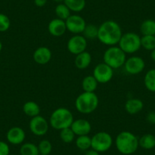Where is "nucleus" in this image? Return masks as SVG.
<instances>
[{
    "label": "nucleus",
    "instance_id": "1",
    "mask_svg": "<svg viewBox=\"0 0 155 155\" xmlns=\"http://www.w3.org/2000/svg\"><path fill=\"white\" fill-rule=\"evenodd\" d=\"M122 35L121 27L115 21H106L98 27L97 39L106 46L113 47L118 44Z\"/></svg>",
    "mask_w": 155,
    "mask_h": 155
},
{
    "label": "nucleus",
    "instance_id": "2",
    "mask_svg": "<svg viewBox=\"0 0 155 155\" xmlns=\"http://www.w3.org/2000/svg\"><path fill=\"white\" fill-rule=\"evenodd\" d=\"M115 144L117 150L123 155L133 154L139 147L138 138L129 131L119 133L115 139Z\"/></svg>",
    "mask_w": 155,
    "mask_h": 155
},
{
    "label": "nucleus",
    "instance_id": "3",
    "mask_svg": "<svg viewBox=\"0 0 155 155\" xmlns=\"http://www.w3.org/2000/svg\"><path fill=\"white\" fill-rule=\"evenodd\" d=\"M74 121L72 113L68 109L59 107L51 113L50 117V126L56 130H62L71 127Z\"/></svg>",
    "mask_w": 155,
    "mask_h": 155
},
{
    "label": "nucleus",
    "instance_id": "4",
    "mask_svg": "<svg viewBox=\"0 0 155 155\" xmlns=\"http://www.w3.org/2000/svg\"><path fill=\"white\" fill-rule=\"evenodd\" d=\"M99 104V98L95 92H85L80 94L74 101L78 112L82 114H90L97 110Z\"/></svg>",
    "mask_w": 155,
    "mask_h": 155
},
{
    "label": "nucleus",
    "instance_id": "5",
    "mask_svg": "<svg viewBox=\"0 0 155 155\" xmlns=\"http://www.w3.org/2000/svg\"><path fill=\"white\" fill-rule=\"evenodd\" d=\"M103 58L104 63L111 67L113 69H117L124 65L126 60V54L120 47L113 46L105 50Z\"/></svg>",
    "mask_w": 155,
    "mask_h": 155
},
{
    "label": "nucleus",
    "instance_id": "6",
    "mask_svg": "<svg viewBox=\"0 0 155 155\" xmlns=\"http://www.w3.org/2000/svg\"><path fill=\"white\" fill-rule=\"evenodd\" d=\"M119 47L126 54H132L141 49V37L134 32H127L123 34Z\"/></svg>",
    "mask_w": 155,
    "mask_h": 155
},
{
    "label": "nucleus",
    "instance_id": "7",
    "mask_svg": "<svg viewBox=\"0 0 155 155\" xmlns=\"http://www.w3.org/2000/svg\"><path fill=\"white\" fill-rule=\"evenodd\" d=\"M113 137L106 132H98L91 137V148L99 153H104L111 148Z\"/></svg>",
    "mask_w": 155,
    "mask_h": 155
},
{
    "label": "nucleus",
    "instance_id": "8",
    "mask_svg": "<svg viewBox=\"0 0 155 155\" xmlns=\"http://www.w3.org/2000/svg\"><path fill=\"white\" fill-rule=\"evenodd\" d=\"M50 123L44 116L39 115L31 118L29 122V129L36 136H44L48 132Z\"/></svg>",
    "mask_w": 155,
    "mask_h": 155
},
{
    "label": "nucleus",
    "instance_id": "9",
    "mask_svg": "<svg viewBox=\"0 0 155 155\" xmlns=\"http://www.w3.org/2000/svg\"><path fill=\"white\" fill-rule=\"evenodd\" d=\"M113 74L114 71L113 68L104 62H101L94 67L92 75L99 84H106L111 81Z\"/></svg>",
    "mask_w": 155,
    "mask_h": 155
},
{
    "label": "nucleus",
    "instance_id": "10",
    "mask_svg": "<svg viewBox=\"0 0 155 155\" xmlns=\"http://www.w3.org/2000/svg\"><path fill=\"white\" fill-rule=\"evenodd\" d=\"M87 47V39L81 34H75L70 37L67 43L68 52L73 55H78L86 51Z\"/></svg>",
    "mask_w": 155,
    "mask_h": 155
},
{
    "label": "nucleus",
    "instance_id": "11",
    "mask_svg": "<svg viewBox=\"0 0 155 155\" xmlns=\"http://www.w3.org/2000/svg\"><path fill=\"white\" fill-rule=\"evenodd\" d=\"M65 21L67 31L74 35L82 34L87 25L84 18L78 15H71Z\"/></svg>",
    "mask_w": 155,
    "mask_h": 155
},
{
    "label": "nucleus",
    "instance_id": "12",
    "mask_svg": "<svg viewBox=\"0 0 155 155\" xmlns=\"http://www.w3.org/2000/svg\"><path fill=\"white\" fill-rule=\"evenodd\" d=\"M124 68L126 72L130 74H138L144 71L145 68L144 60L140 56H133L126 59L124 64Z\"/></svg>",
    "mask_w": 155,
    "mask_h": 155
},
{
    "label": "nucleus",
    "instance_id": "13",
    "mask_svg": "<svg viewBox=\"0 0 155 155\" xmlns=\"http://www.w3.org/2000/svg\"><path fill=\"white\" fill-rule=\"evenodd\" d=\"M25 138H26V133L25 130L18 126L12 127L6 134L7 141L12 145L22 144L25 141Z\"/></svg>",
    "mask_w": 155,
    "mask_h": 155
},
{
    "label": "nucleus",
    "instance_id": "14",
    "mask_svg": "<svg viewBox=\"0 0 155 155\" xmlns=\"http://www.w3.org/2000/svg\"><path fill=\"white\" fill-rule=\"evenodd\" d=\"M71 129L77 136L87 135L91 131V124L87 120L78 119L74 120L71 126Z\"/></svg>",
    "mask_w": 155,
    "mask_h": 155
},
{
    "label": "nucleus",
    "instance_id": "15",
    "mask_svg": "<svg viewBox=\"0 0 155 155\" xmlns=\"http://www.w3.org/2000/svg\"><path fill=\"white\" fill-rule=\"evenodd\" d=\"M52 59V52L48 47H40L33 53V59L39 65H46Z\"/></svg>",
    "mask_w": 155,
    "mask_h": 155
},
{
    "label": "nucleus",
    "instance_id": "16",
    "mask_svg": "<svg viewBox=\"0 0 155 155\" xmlns=\"http://www.w3.org/2000/svg\"><path fill=\"white\" fill-rule=\"evenodd\" d=\"M67 31L65 21L58 18L53 19L48 25V31L52 36L56 37H62Z\"/></svg>",
    "mask_w": 155,
    "mask_h": 155
},
{
    "label": "nucleus",
    "instance_id": "17",
    "mask_svg": "<svg viewBox=\"0 0 155 155\" xmlns=\"http://www.w3.org/2000/svg\"><path fill=\"white\" fill-rule=\"evenodd\" d=\"M144 108V103L138 98L128 100L125 104V110L129 114L135 115L140 113Z\"/></svg>",
    "mask_w": 155,
    "mask_h": 155
},
{
    "label": "nucleus",
    "instance_id": "18",
    "mask_svg": "<svg viewBox=\"0 0 155 155\" xmlns=\"http://www.w3.org/2000/svg\"><path fill=\"white\" fill-rule=\"evenodd\" d=\"M92 61L91 55L90 53L84 51L76 55L74 59V65L78 69H85L91 65Z\"/></svg>",
    "mask_w": 155,
    "mask_h": 155
},
{
    "label": "nucleus",
    "instance_id": "19",
    "mask_svg": "<svg viewBox=\"0 0 155 155\" xmlns=\"http://www.w3.org/2000/svg\"><path fill=\"white\" fill-rule=\"evenodd\" d=\"M23 112L29 117H35L41 113V107L34 101H27L23 105Z\"/></svg>",
    "mask_w": 155,
    "mask_h": 155
},
{
    "label": "nucleus",
    "instance_id": "20",
    "mask_svg": "<svg viewBox=\"0 0 155 155\" xmlns=\"http://www.w3.org/2000/svg\"><path fill=\"white\" fill-rule=\"evenodd\" d=\"M138 144L144 150H151L155 147V136L152 134H144L138 138Z\"/></svg>",
    "mask_w": 155,
    "mask_h": 155
},
{
    "label": "nucleus",
    "instance_id": "21",
    "mask_svg": "<svg viewBox=\"0 0 155 155\" xmlns=\"http://www.w3.org/2000/svg\"><path fill=\"white\" fill-rule=\"evenodd\" d=\"M99 83L93 75H87L83 78L81 87L85 92H95Z\"/></svg>",
    "mask_w": 155,
    "mask_h": 155
},
{
    "label": "nucleus",
    "instance_id": "22",
    "mask_svg": "<svg viewBox=\"0 0 155 155\" xmlns=\"http://www.w3.org/2000/svg\"><path fill=\"white\" fill-rule=\"evenodd\" d=\"M144 84L147 91L155 93V68L148 70L144 78Z\"/></svg>",
    "mask_w": 155,
    "mask_h": 155
},
{
    "label": "nucleus",
    "instance_id": "23",
    "mask_svg": "<svg viewBox=\"0 0 155 155\" xmlns=\"http://www.w3.org/2000/svg\"><path fill=\"white\" fill-rule=\"evenodd\" d=\"M75 145L79 150L87 151L91 148V137L87 135H80L75 139Z\"/></svg>",
    "mask_w": 155,
    "mask_h": 155
},
{
    "label": "nucleus",
    "instance_id": "24",
    "mask_svg": "<svg viewBox=\"0 0 155 155\" xmlns=\"http://www.w3.org/2000/svg\"><path fill=\"white\" fill-rule=\"evenodd\" d=\"M64 4L73 12H80L85 8V0H64Z\"/></svg>",
    "mask_w": 155,
    "mask_h": 155
},
{
    "label": "nucleus",
    "instance_id": "25",
    "mask_svg": "<svg viewBox=\"0 0 155 155\" xmlns=\"http://www.w3.org/2000/svg\"><path fill=\"white\" fill-rule=\"evenodd\" d=\"M20 155H40L38 147L32 142L23 143L19 149Z\"/></svg>",
    "mask_w": 155,
    "mask_h": 155
},
{
    "label": "nucleus",
    "instance_id": "26",
    "mask_svg": "<svg viewBox=\"0 0 155 155\" xmlns=\"http://www.w3.org/2000/svg\"><path fill=\"white\" fill-rule=\"evenodd\" d=\"M140 32L143 36L155 35V21L152 19L144 20L140 26Z\"/></svg>",
    "mask_w": 155,
    "mask_h": 155
},
{
    "label": "nucleus",
    "instance_id": "27",
    "mask_svg": "<svg viewBox=\"0 0 155 155\" xmlns=\"http://www.w3.org/2000/svg\"><path fill=\"white\" fill-rule=\"evenodd\" d=\"M55 13L58 18L65 21L71 15V10L66 6L64 3L58 4L55 8Z\"/></svg>",
    "mask_w": 155,
    "mask_h": 155
},
{
    "label": "nucleus",
    "instance_id": "28",
    "mask_svg": "<svg viewBox=\"0 0 155 155\" xmlns=\"http://www.w3.org/2000/svg\"><path fill=\"white\" fill-rule=\"evenodd\" d=\"M141 47L148 51L155 49V35H144L141 37Z\"/></svg>",
    "mask_w": 155,
    "mask_h": 155
},
{
    "label": "nucleus",
    "instance_id": "29",
    "mask_svg": "<svg viewBox=\"0 0 155 155\" xmlns=\"http://www.w3.org/2000/svg\"><path fill=\"white\" fill-rule=\"evenodd\" d=\"M75 136V134L71 130V127L62 129L59 132V137H60L61 140L65 144H70L74 141Z\"/></svg>",
    "mask_w": 155,
    "mask_h": 155
},
{
    "label": "nucleus",
    "instance_id": "30",
    "mask_svg": "<svg viewBox=\"0 0 155 155\" xmlns=\"http://www.w3.org/2000/svg\"><path fill=\"white\" fill-rule=\"evenodd\" d=\"M97 34L98 27L94 25H92V24L86 25L82 33V35L88 40H94V39L97 38Z\"/></svg>",
    "mask_w": 155,
    "mask_h": 155
},
{
    "label": "nucleus",
    "instance_id": "31",
    "mask_svg": "<svg viewBox=\"0 0 155 155\" xmlns=\"http://www.w3.org/2000/svg\"><path fill=\"white\" fill-rule=\"evenodd\" d=\"M37 147H38L40 154L42 155H50V153H51L52 150H53V145H52V143L47 139L41 140V141L39 142Z\"/></svg>",
    "mask_w": 155,
    "mask_h": 155
},
{
    "label": "nucleus",
    "instance_id": "32",
    "mask_svg": "<svg viewBox=\"0 0 155 155\" xmlns=\"http://www.w3.org/2000/svg\"><path fill=\"white\" fill-rule=\"evenodd\" d=\"M11 26L9 18L5 14L0 13V32H5Z\"/></svg>",
    "mask_w": 155,
    "mask_h": 155
},
{
    "label": "nucleus",
    "instance_id": "33",
    "mask_svg": "<svg viewBox=\"0 0 155 155\" xmlns=\"http://www.w3.org/2000/svg\"><path fill=\"white\" fill-rule=\"evenodd\" d=\"M10 147L8 143L0 141V155H9Z\"/></svg>",
    "mask_w": 155,
    "mask_h": 155
},
{
    "label": "nucleus",
    "instance_id": "34",
    "mask_svg": "<svg viewBox=\"0 0 155 155\" xmlns=\"http://www.w3.org/2000/svg\"><path fill=\"white\" fill-rule=\"evenodd\" d=\"M147 121L151 124H155V112L152 111L147 115Z\"/></svg>",
    "mask_w": 155,
    "mask_h": 155
},
{
    "label": "nucleus",
    "instance_id": "35",
    "mask_svg": "<svg viewBox=\"0 0 155 155\" xmlns=\"http://www.w3.org/2000/svg\"><path fill=\"white\" fill-rule=\"evenodd\" d=\"M47 2V0H34V4L37 7H44Z\"/></svg>",
    "mask_w": 155,
    "mask_h": 155
},
{
    "label": "nucleus",
    "instance_id": "36",
    "mask_svg": "<svg viewBox=\"0 0 155 155\" xmlns=\"http://www.w3.org/2000/svg\"><path fill=\"white\" fill-rule=\"evenodd\" d=\"M85 155H101V153L97 152V150H94V149L91 148L88 150H87L85 153Z\"/></svg>",
    "mask_w": 155,
    "mask_h": 155
},
{
    "label": "nucleus",
    "instance_id": "37",
    "mask_svg": "<svg viewBox=\"0 0 155 155\" xmlns=\"http://www.w3.org/2000/svg\"><path fill=\"white\" fill-rule=\"evenodd\" d=\"M150 58L153 62H155V49L150 51Z\"/></svg>",
    "mask_w": 155,
    "mask_h": 155
},
{
    "label": "nucleus",
    "instance_id": "38",
    "mask_svg": "<svg viewBox=\"0 0 155 155\" xmlns=\"http://www.w3.org/2000/svg\"><path fill=\"white\" fill-rule=\"evenodd\" d=\"M53 1H54L55 2H56V3L58 4H60V3H62V2H64V0H53Z\"/></svg>",
    "mask_w": 155,
    "mask_h": 155
},
{
    "label": "nucleus",
    "instance_id": "39",
    "mask_svg": "<svg viewBox=\"0 0 155 155\" xmlns=\"http://www.w3.org/2000/svg\"><path fill=\"white\" fill-rule=\"evenodd\" d=\"M2 42L0 41V52L2 51Z\"/></svg>",
    "mask_w": 155,
    "mask_h": 155
},
{
    "label": "nucleus",
    "instance_id": "40",
    "mask_svg": "<svg viewBox=\"0 0 155 155\" xmlns=\"http://www.w3.org/2000/svg\"><path fill=\"white\" fill-rule=\"evenodd\" d=\"M9 155H17V154H9Z\"/></svg>",
    "mask_w": 155,
    "mask_h": 155
},
{
    "label": "nucleus",
    "instance_id": "41",
    "mask_svg": "<svg viewBox=\"0 0 155 155\" xmlns=\"http://www.w3.org/2000/svg\"><path fill=\"white\" fill-rule=\"evenodd\" d=\"M40 155H42V154H40Z\"/></svg>",
    "mask_w": 155,
    "mask_h": 155
}]
</instances>
